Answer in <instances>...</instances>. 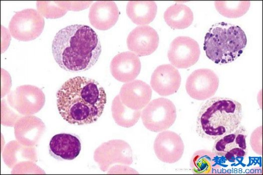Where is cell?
I'll return each instance as SVG.
<instances>
[{
  "label": "cell",
  "instance_id": "cell-1",
  "mask_svg": "<svg viewBox=\"0 0 263 175\" xmlns=\"http://www.w3.org/2000/svg\"><path fill=\"white\" fill-rule=\"evenodd\" d=\"M59 114L70 124L83 125L96 122L107 101L104 88L96 80L76 76L66 81L57 92Z\"/></svg>",
  "mask_w": 263,
  "mask_h": 175
},
{
  "label": "cell",
  "instance_id": "cell-2",
  "mask_svg": "<svg viewBox=\"0 0 263 175\" xmlns=\"http://www.w3.org/2000/svg\"><path fill=\"white\" fill-rule=\"evenodd\" d=\"M56 62L68 72H81L92 68L98 61L102 48L99 38L89 26L75 24L60 30L52 46Z\"/></svg>",
  "mask_w": 263,
  "mask_h": 175
},
{
  "label": "cell",
  "instance_id": "cell-3",
  "mask_svg": "<svg viewBox=\"0 0 263 175\" xmlns=\"http://www.w3.org/2000/svg\"><path fill=\"white\" fill-rule=\"evenodd\" d=\"M242 118V106L238 101L213 97L201 106L197 118L196 131L203 138L215 140L235 131L240 126Z\"/></svg>",
  "mask_w": 263,
  "mask_h": 175
},
{
  "label": "cell",
  "instance_id": "cell-4",
  "mask_svg": "<svg viewBox=\"0 0 263 175\" xmlns=\"http://www.w3.org/2000/svg\"><path fill=\"white\" fill-rule=\"evenodd\" d=\"M246 44L245 34L240 26L220 22L213 24L206 32L203 49L208 58L223 64L239 57Z\"/></svg>",
  "mask_w": 263,
  "mask_h": 175
},
{
  "label": "cell",
  "instance_id": "cell-5",
  "mask_svg": "<svg viewBox=\"0 0 263 175\" xmlns=\"http://www.w3.org/2000/svg\"><path fill=\"white\" fill-rule=\"evenodd\" d=\"M145 127L153 132H160L169 128L176 118L175 105L170 100L159 98L150 102L141 112Z\"/></svg>",
  "mask_w": 263,
  "mask_h": 175
},
{
  "label": "cell",
  "instance_id": "cell-6",
  "mask_svg": "<svg viewBox=\"0 0 263 175\" xmlns=\"http://www.w3.org/2000/svg\"><path fill=\"white\" fill-rule=\"evenodd\" d=\"M45 26L43 16L33 8L17 12L12 18L9 30L12 36L21 41H29L38 38Z\"/></svg>",
  "mask_w": 263,
  "mask_h": 175
},
{
  "label": "cell",
  "instance_id": "cell-7",
  "mask_svg": "<svg viewBox=\"0 0 263 175\" xmlns=\"http://www.w3.org/2000/svg\"><path fill=\"white\" fill-rule=\"evenodd\" d=\"M246 136V130L240 126L233 132L216 140L212 152L229 162H240L247 154Z\"/></svg>",
  "mask_w": 263,
  "mask_h": 175
},
{
  "label": "cell",
  "instance_id": "cell-8",
  "mask_svg": "<svg viewBox=\"0 0 263 175\" xmlns=\"http://www.w3.org/2000/svg\"><path fill=\"white\" fill-rule=\"evenodd\" d=\"M200 54L197 42L190 37L179 36L171 42L167 52L171 64L178 68H187L198 61Z\"/></svg>",
  "mask_w": 263,
  "mask_h": 175
},
{
  "label": "cell",
  "instance_id": "cell-9",
  "mask_svg": "<svg viewBox=\"0 0 263 175\" xmlns=\"http://www.w3.org/2000/svg\"><path fill=\"white\" fill-rule=\"evenodd\" d=\"M219 86V78L211 70L200 68L194 70L187 78L185 88L188 95L197 100L212 97Z\"/></svg>",
  "mask_w": 263,
  "mask_h": 175
},
{
  "label": "cell",
  "instance_id": "cell-10",
  "mask_svg": "<svg viewBox=\"0 0 263 175\" xmlns=\"http://www.w3.org/2000/svg\"><path fill=\"white\" fill-rule=\"evenodd\" d=\"M95 158L102 170L114 163L126 166L132 164V150L130 145L121 140H110L102 144L95 154Z\"/></svg>",
  "mask_w": 263,
  "mask_h": 175
},
{
  "label": "cell",
  "instance_id": "cell-11",
  "mask_svg": "<svg viewBox=\"0 0 263 175\" xmlns=\"http://www.w3.org/2000/svg\"><path fill=\"white\" fill-rule=\"evenodd\" d=\"M155 154L161 161L173 164L178 161L184 152V144L180 136L166 130L159 133L153 145Z\"/></svg>",
  "mask_w": 263,
  "mask_h": 175
},
{
  "label": "cell",
  "instance_id": "cell-12",
  "mask_svg": "<svg viewBox=\"0 0 263 175\" xmlns=\"http://www.w3.org/2000/svg\"><path fill=\"white\" fill-rule=\"evenodd\" d=\"M157 32L149 26H139L134 28L127 38L128 48L137 56H146L153 53L159 44Z\"/></svg>",
  "mask_w": 263,
  "mask_h": 175
},
{
  "label": "cell",
  "instance_id": "cell-13",
  "mask_svg": "<svg viewBox=\"0 0 263 175\" xmlns=\"http://www.w3.org/2000/svg\"><path fill=\"white\" fill-rule=\"evenodd\" d=\"M181 80V76L176 68L170 64H164L159 66L154 70L150 85L159 95L168 96L178 90Z\"/></svg>",
  "mask_w": 263,
  "mask_h": 175
},
{
  "label": "cell",
  "instance_id": "cell-14",
  "mask_svg": "<svg viewBox=\"0 0 263 175\" xmlns=\"http://www.w3.org/2000/svg\"><path fill=\"white\" fill-rule=\"evenodd\" d=\"M151 96L150 86L139 80L124 84L119 92L122 102L133 110H141L149 102Z\"/></svg>",
  "mask_w": 263,
  "mask_h": 175
},
{
  "label": "cell",
  "instance_id": "cell-15",
  "mask_svg": "<svg viewBox=\"0 0 263 175\" xmlns=\"http://www.w3.org/2000/svg\"><path fill=\"white\" fill-rule=\"evenodd\" d=\"M141 70V62L138 56L132 52L116 54L110 64L112 76L118 81L128 82L134 80Z\"/></svg>",
  "mask_w": 263,
  "mask_h": 175
},
{
  "label": "cell",
  "instance_id": "cell-16",
  "mask_svg": "<svg viewBox=\"0 0 263 175\" xmlns=\"http://www.w3.org/2000/svg\"><path fill=\"white\" fill-rule=\"evenodd\" d=\"M81 150L80 138L71 133L57 134L51 138L49 143V154L60 160H74Z\"/></svg>",
  "mask_w": 263,
  "mask_h": 175
},
{
  "label": "cell",
  "instance_id": "cell-17",
  "mask_svg": "<svg viewBox=\"0 0 263 175\" xmlns=\"http://www.w3.org/2000/svg\"><path fill=\"white\" fill-rule=\"evenodd\" d=\"M119 16L118 8L113 1H96L89 10V21L99 30H107L112 28L117 22Z\"/></svg>",
  "mask_w": 263,
  "mask_h": 175
},
{
  "label": "cell",
  "instance_id": "cell-18",
  "mask_svg": "<svg viewBox=\"0 0 263 175\" xmlns=\"http://www.w3.org/2000/svg\"><path fill=\"white\" fill-rule=\"evenodd\" d=\"M157 10L154 1H129L126 6V14L134 24L144 26L153 21Z\"/></svg>",
  "mask_w": 263,
  "mask_h": 175
},
{
  "label": "cell",
  "instance_id": "cell-19",
  "mask_svg": "<svg viewBox=\"0 0 263 175\" xmlns=\"http://www.w3.org/2000/svg\"><path fill=\"white\" fill-rule=\"evenodd\" d=\"M167 24L174 29H184L190 26L193 20V14L189 7L182 4H175L169 6L164 13Z\"/></svg>",
  "mask_w": 263,
  "mask_h": 175
},
{
  "label": "cell",
  "instance_id": "cell-20",
  "mask_svg": "<svg viewBox=\"0 0 263 175\" xmlns=\"http://www.w3.org/2000/svg\"><path fill=\"white\" fill-rule=\"evenodd\" d=\"M217 160V156L212 152L200 150L193 154L190 166L195 174H215L220 168Z\"/></svg>",
  "mask_w": 263,
  "mask_h": 175
},
{
  "label": "cell",
  "instance_id": "cell-21",
  "mask_svg": "<svg viewBox=\"0 0 263 175\" xmlns=\"http://www.w3.org/2000/svg\"><path fill=\"white\" fill-rule=\"evenodd\" d=\"M112 112L115 122L124 128L134 126L141 116V110H133L123 104L119 95L114 98L112 104Z\"/></svg>",
  "mask_w": 263,
  "mask_h": 175
},
{
  "label": "cell",
  "instance_id": "cell-22",
  "mask_svg": "<svg viewBox=\"0 0 263 175\" xmlns=\"http://www.w3.org/2000/svg\"><path fill=\"white\" fill-rule=\"evenodd\" d=\"M214 5L218 12L224 16L236 18L241 16L248 10L249 1H215Z\"/></svg>",
  "mask_w": 263,
  "mask_h": 175
},
{
  "label": "cell",
  "instance_id": "cell-23",
  "mask_svg": "<svg viewBox=\"0 0 263 175\" xmlns=\"http://www.w3.org/2000/svg\"><path fill=\"white\" fill-rule=\"evenodd\" d=\"M38 11L46 18H55L64 16L71 10V2L38 1Z\"/></svg>",
  "mask_w": 263,
  "mask_h": 175
}]
</instances>
